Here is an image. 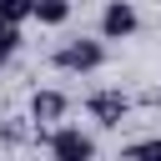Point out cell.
Masks as SVG:
<instances>
[{"label": "cell", "instance_id": "cell-9", "mask_svg": "<svg viewBox=\"0 0 161 161\" xmlns=\"http://www.w3.org/2000/svg\"><path fill=\"white\" fill-rule=\"evenodd\" d=\"M121 156H151V161H161V136H146V141H131V146H121Z\"/></svg>", "mask_w": 161, "mask_h": 161}, {"label": "cell", "instance_id": "cell-8", "mask_svg": "<svg viewBox=\"0 0 161 161\" xmlns=\"http://www.w3.org/2000/svg\"><path fill=\"white\" fill-rule=\"evenodd\" d=\"M30 5H35V0H0V20H5V25H25V20H30Z\"/></svg>", "mask_w": 161, "mask_h": 161}, {"label": "cell", "instance_id": "cell-7", "mask_svg": "<svg viewBox=\"0 0 161 161\" xmlns=\"http://www.w3.org/2000/svg\"><path fill=\"white\" fill-rule=\"evenodd\" d=\"M15 50H20V25H5L0 20V70L15 60Z\"/></svg>", "mask_w": 161, "mask_h": 161}, {"label": "cell", "instance_id": "cell-2", "mask_svg": "<svg viewBox=\"0 0 161 161\" xmlns=\"http://www.w3.org/2000/svg\"><path fill=\"white\" fill-rule=\"evenodd\" d=\"M50 65L65 70V75H91V70L106 65V40H65V45L50 55Z\"/></svg>", "mask_w": 161, "mask_h": 161}, {"label": "cell", "instance_id": "cell-5", "mask_svg": "<svg viewBox=\"0 0 161 161\" xmlns=\"http://www.w3.org/2000/svg\"><path fill=\"white\" fill-rule=\"evenodd\" d=\"M65 111H70V96L65 91H50L45 86V91L30 96V121L35 126H55V121H65Z\"/></svg>", "mask_w": 161, "mask_h": 161}, {"label": "cell", "instance_id": "cell-10", "mask_svg": "<svg viewBox=\"0 0 161 161\" xmlns=\"http://www.w3.org/2000/svg\"><path fill=\"white\" fill-rule=\"evenodd\" d=\"M0 141H5V146H20V141H25V126H20V121H10V126L0 131Z\"/></svg>", "mask_w": 161, "mask_h": 161}, {"label": "cell", "instance_id": "cell-6", "mask_svg": "<svg viewBox=\"0 0 161 161\" xmlns=\"http://www.w3.org/2000/svg\"><path fill=\"white\" fill-rule=\"evenodd\" d=\"M30 20H40V25H65V20H70V0H35V5H30Z\"/></svg>", "mask_w": 161, "mask_h": 161}, {"label": "cell", "instance_id": "cell-1", "mask_svg": "<svg viewBox=\"0 0 161 161\" xmlns=\"http://www.w3.org/2000/svg\"><path fill=\"white\" fill-rule=\"evenodd\" d=\"M35 141H40L55 161H91V156H96V136H86L80 126H60V121H55V126H40Z\"/></svg>", "mask_w": 161, "mask_h": 161}, {"label": "cell", "instance_id": "cell-4", "mask_svg": "<svg viewBox=\"0 0 161 161\" xmlns=\"http://www.w3.org/2000/svg\"><path fill=\"white\" fill-rule=\"evenodd\" d=\"M136 30H141L136 5L131 0H106V10H101V40H131Z\"/></svg>", "mask_w": 161, "mask_h": 161}, {"label": "cell", "instance_id": "cell-3", "mask_svg": "<svg viewBox=\"0 0 161 161\" xmlns=\"http://www.w3.org/2000/svg\"><path fill=\"white\" fill-rule=\"evenodd\" d=\"M86 116H91L96 126L116 131V126L131 116V96H126V91H116V86H101V91H91V96H86Z\"/></svg>", "mask_w": 161, "mask_h": 161}]
</instances>
